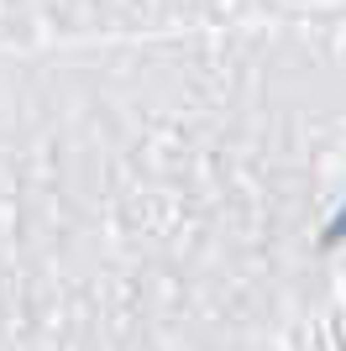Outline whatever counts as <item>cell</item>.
I'll use <instances>...</instances> for the list:
<instances>
[{
  "instance_id": "6da1fadb",
  "label": "cell",
  "mask_w": 346,
  "mask_h": 351,
  "mask_svg": "<svg viewBox=\"0 0 346 351\" xmlns=\"http://www.w3.org/2000/svg\"><path fill=\"white\" fill-rule=\"evenodd\" d=\"M336 241H346V210L331 220V226H325V247H336Z\"/></svg>"
}]
</instances>
